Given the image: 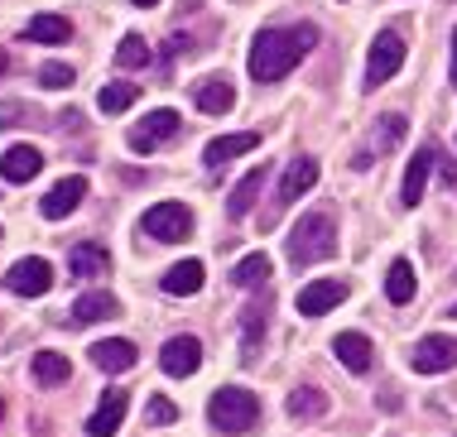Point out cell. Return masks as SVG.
Segmentation results:
<instances>
[{"label": "cell", "mask_w": 457, "mask_h": 437, "mask_svg": "<svg viewBox=\"0 0 457 437\" xmlns=\"http://www.w3.org/2000/svg\"><path fill=\"white\" fill-rule=\"evenodd\" d=\"M29 39L34 44H68L72 39V24L63 15H34L29 20Z\"/></svg>", "instance_id": "4316f807"}, {"label": "cell", "mask_w": 457, "mask_h": 437, "mask_svg": "<svg viewBox=\"0 0 457 437\" xmlns=\"http://www.w3.org/2000/svg\"><path fill=\"white\" fill-rule=\"evenodd\" d=\"M0 72H5V48H0Z\"/></svg>", "instance_id": "74e56055"}, {"label": "cell", "mask_w": 457, "mask_h": 437, "mask_svg": "<svg viewBox=\"0 0 457 437\" xmlns=\"http://www.w3.org/2000/svg\"><path fill=\"white\" fill-rule=\"evenodd\" d=\"M34 380H39V384H68V380H72L68 356H58V351H39V356H34Z\"/></svg>", "instance_id": "83f0119b"}, {"label": "cell", "mask_w": 457, "mask_h": 437, "mask_svg": "<svg viewBox=\"0 0 457 437\" xmlns=\"http://www.w3.org/2000/svg\"><path fill=\"white\" fill-rule=\"evenodd\" d=\"M5 289L20 293V298H39V293L54 289V269H48V260H39V255L15 260V265H10V274H5Z\"/></svg>", "instance_id": "52a82bcc"}, {"label": "cell", "mask_w": 457, "mask_h": 437, "mask_svg": "<svg viewBox=\"0 0 457 437\" xmlns=\"http://www.w3.org/2000/svg\"><path fill=\"white\" fill-rule=\"evenodd\" d=\"M39 169H44V154L34 144H10L5 149V159H0V173H5L10 183H29V178H39Z\"/></svg>", "instance_id": "2e32d148"}, {"label": "cell", "mask_w": 457, "mask_h": 437, "mask_svg": "<svg viewBox=\"0 0 457 437\" xmlns=\"http://www.w3.org/2000/svg\"><path fill=\"white\" fill-rule=\"evenodd\" d=\"M265 178H270V164H261V169H251L245 178L231 187V202H227V217L231 221H241L245 211L255 207V197H261V187H265Z\"/></svg>", "instance_id": "ac0fdd59"}, {"label": "cell", "mask_w": 457, "mask_h": 437, "mask_svg": "<svg viewBox=\"0 0 457 437\" xmlns=\"http://www.w3.org/2000/svg\"><path fill=\"white\" fill-rule=\"evenodd\" d=\"M116 62L120 68H145V62H150V44H145L140 34H126L120 48H116Z\"/></svg>", "instance_id": "4dcf8cb0"}, {"label": "cell", "mask_w": 457, "mask_h": 437, "mask_svg": "<svg viewBox=\"0 0 457 437\" xmlns=\"http://www.w3.org/2000/svg\"><path fill=\"white\" fill-rule=\"evenodd\" d=\"M130 5H140V10H150V5H159V0H130Z\"/></svg>", "instance_id": "8d00e7d4"}, {"label": "cell", "mask_w": 457, "mask_h": 437, "mask_svg": "<svg viewBox=\"0 0 457 437\" xmlns=\"http://www.w3.org/2000/svg\"><path fill=\"white\" fill-rule=\"evenodd\" d=\"M332 351H337V360H342L352 375H366V370H370V342H366L361 332H337Z\"/></svg>", "instance_id": "ffe728a7"}, {"label": "cell", "mask_w": 457, "mask_h": 437, "mask_svg": "<svg viewBox=\"0 0 457 437\" xmlns=\"http://www.w3.org/2000/svg\"><path fill=\"white\" fill-rule=\"evenodd\" d=\"M140 231H150L154 241H164V245H174V241H188V235H193V211L183 207V202H159V207H150V211H145Z\"/></svg>", "instance_id": "5b68a950"}, {"label": "cell", "mask_w": 457, "mask_h": 437, "mask_svg": "<svg viewBox=\"0 0 457 437\" xmlns=\"http://www.w3.org/2000/svg\"><path fill=\"white\" fill-rule=\"evenodd\" d=\"M438 173H443V183H448V187L457 183V159H453V154H443V149H438Z\"/></svg>", "instance_id": "e575fe53"}, {"label": "cell", "mask_w": 457, "mask_h": 437, "mask_svg": "<svg viewBox=\"0 0 457 437\" xmlns=\"http://www.w3.org/2000/svg\"><path fill=\"white\" fill-rule=\"evenodd\" d=\"M453 92H457V29H453Z\"/></svg>", "instance_id": "d590c367"}, {"label": "cell", "mask_w": 457, "mask_h": 437, "mask_svg": "<svg viewBox=\"0 0 457 437\" xmlns=\"http://www.w3.org/2000/svg\"><path fill=\"white\" fill-rule=\"evenodd\" d=\"M159 366H164V375H193L203 366V342L197 336H169L164 351H159Z\"/></svg>", "instance_id": "30bf717a"}, {"label": "cell", "mask_w": 457, "mask_h": 437, "mask_svg": "<svg viewBox=\"0 0 457 437\" xmlns=\"http://www.w3.org/2000/svg\"><path fill=\"white\" fill-rule=\"evenodd\" d=\"M135 96H140V87H135V82H106L102 92H96V106H102L106 116H120L126 106H135Z\"/></svg>", "instance_id": "f1b7e54d"}, {"label": "cell", "mask_w": 457, "mask_h": 437, "mask_svg": "<svg viewBox=\"0 0 457 437\" xmlns=\"http://www.w3.org/2000/svg\"><path fill=\"white\" fill-rule=\"evenodd\" d=\"M207 418H212L217 433L241 437V433H251L255 423H261V399H255L251 390H241V384H221V390L207 399Z\"/></svg>", "instance_id": "3957f363"}, {"label": "cell", "mask_w": 457, "mask_h": 437, "mask_svg": "<svg viewBox=\"0 0 457 437\" xmlns=\"http://www.w3.org/2000/svg\"><path fill=\"white\" fill-rule=\"evenodd\" d=\"M400 68H404V39L395 29L376 34V44H370V54H366V87H370V92L386 87Z\"/></svg>", "instance_id": "277c9868"}, {"label": "cell", "mask_w": 457, "mask_h": 437, "mask_svg": "<svg viewBox=\"0 0 457 437\" xmlns=\"http://www.w3.org/2000/svg\"><path fill=\"white\" fill-rule=\"evenodd\" d=\"M116 312H120V303L111 293H82L78 303H72V322L87 327V322H106V317H116Z\"/></svg>", "instance_id": "cb8c5ba5"}, {"label": "cell", "mask_w": 457, "mask_h": 437, "mask_svg": "<svg viewBox=\"0 0 457 437\" xmlns=\"http://www.w3.org/2000/svg\"><path fill=\"white\" fill-rule=\"evenodd\" d=\"M318 183V159H308L299 154L289 169H284V178H279V193H275V207H289L299 193H308V187Z\"/></svg>", "instance_id": "5bb4252c"}, {"label": "cell", "mask_w": 457, "mask_h": 437, "mask_svg": "<svg viewBox=\"0 0 457 437\" xmlns=\"http://www.w3.org/2000/svg\"><path fill=\"white\" fill-rule=\"evenodd\" d=\"M145 418H150V423H154V428H169V423H179V408H174V404H169V399H164V394H154V399H150V404H145Z\"/></svg>", "instance_id": "1f68e13d"}, {"label": "cell", "mask_w": 457, "mask_h": 437, "mask_svg": "<svg viewBox=\"0 0 457 437\" xmlns=\"http://www.w3.org/2000/svg\"><path fill=\"white\" fill-rule=\"evenodd\" d=\"M0 414H5V404H0Z\"/></svg>", "instance_id": "ab89813d"}, {"label": "cell", "mask_w": 457, "mask_h": 437, "mask_svg": "<svg viewBox=\"0 0 457 437\" xmlns=\"http://www.w3.org/2000/svg\"><path fill=\"white\" fill-rule=\"evenodd\" d=\"M111 269V255L102 245H72L68 255V274H78V279H96V274Z\"/></svg>", "instance_id": "7402d4cb"}, {"label": "cell", "mask_w": 457, "mask_h": 437, "mask_svg": "<svg viewBox=\"0 0 457 437\" xmlns=\"http://www.w3.org/2000/svg\"><path fill=\"white\" fill-rule=\"evenodd\" d=\"M410 366H414L419 375H443V370H453V366H457V342H453V336H443V332H428L424 342L414 346Z\"/></svg>", "instance_id": "ba28073f"}, {"label": "cell", "mask_w": 457, "mask_h": 437, "mask_svg": "<svg viewBox=\"0 0 457 437\" xmlns=\"http://www.w3.org/2000/svg\"><path fill=\"white\" fill-rule=\"evenodd\" d=\"M284 255H289L294 269L323 265V260L337 255V221H332V211H308V217H299V227L284 241Z\"/></svg>", "instance_id": "7a4b0ae2"}, {"label": "cell", "mask_w": 457, "mask_h": 437, "mask_svg": "<svg viewBox=\"0 0 457 437\" xmlns=\"http://www.w3.org/2000/svg\"><path fill=\"white\" fill-rule=\"evenodd\" d=\"M347 298V284L342 279H318V284H308V289H299V312L303 317H323V312H332Z\"/></svg>", "instance_id": "8fae6325"}, {"label": "cell", "mask_w": 457, "mask_h": 437, "mask_svg": "<svg viewBox=\"0 0 457 437\" xmlns=\"http://www.w3.org/2000/svg\"><path fill=\"white\" fill-rule=\"evenodd\" d=\"M289 418H299V423H308V418H323L328 414V394L323 390H313V384H299V390L289 394Z\"/></svg>", "instance_id": "d4e9b609"}, {"label": "cell", "mask_w": 457, "mask_h": 437, "mask_svg": "<svg viewBox=\"0 0 457 437\" xmlns=\"http://www.w3.org/2000/svg\"><path fill=\"white\" fill-rule=\"evenodd\" d=\"M448 312H453V317H457V303H453V308H448Z\"/></svg>", "instance_id": "f35d334b"}, {"label": "cell", "mask_w": 457, "mask_h": 437, "mask_svg": "<svg viewBox=\"0 0 457 437\" xmlns=\"http://www.w3.org/2000/svg\"><path fill=\"white\" fill-rule=\"evenodd\" d=\"M404 140V116H380V135H370V144L356 154V169H370V159H380V154H390L395 144Z\"/></svg>", "instance_id": "e0dca14e"}, {"label": "cell", "mask_w": 457, "mask_h": 437, "mask_svg": "<svg viewBox=\"0 0 457 437\" xmlns=\"http://www.w3.org/2000/svg\"><path fill=\"white\" fill-rule=\"evenodd\" d=\"M179 111H169V106H159V111H150V116H145L140 125H135V130L126 135V144L135 149V154H150V149H159L164 140H174L179 135Z\"/></svg>", "instance_id": "8992f818"}, {"label": "cell", "mask_w": 457, "mask_h": 437, "mask_svg": "<svg viewBox=\"0 0 457 437\" xmlns=\"http://www.w3.org/2000/svg\"><path fill=\"white\" fill-rule=\"evenodd\" d=\"M203 260H183V265H174L164 274V293H174V298H188V293H197L203 289Z\"/></svg>", "instance_id": "44dd1931"}, {"label": "cell", "mask_w": 457, "mask_h": 437, "mask_svg": "<svg viewBox=\"0 0 457 437\" xmlns=\"http://www.w3.org/2000/svg\"><path fill=\"white\" fill-rule=\"evenodd\" d=\"M231 279L241 284V289H265V279H270V260L265 255H245L237 269H231Z\"/></svg>", "instance_id": "f546056e"}, {"label": "cell", "mask_w": 457, "mask_h": 437, "mask_svg": "<svg viewBox=\"0 0 457 437\" xmlns=\"http://www.w3.org/2000/svg\"><path fill=\"white\" fill-rule=\"evenodd\" d=\"M434 164H438V144H424L410 159V169H404V193H400L404 207H419V197H424V183H428V173H434Z\"/></svg>", "instance_id": "9a60e30c"}, {"label": "cell", "mask_w": 457, "mask_h": 437, "mask_svg": "<svg viewBox=\"0 0 457 437\" xmlns=\"http://www.w3.org/2000/svg\"><path fill=\"white\" fill-rule=\"evenodd\" d=\"M255 144H261V135H255V130L217 135V140H207V149H203V164H207V169H221V164H231L237 154H251Z\"/></svg>", "instance_id": "4fadbf2b"}, {"label": "cell", "mask_w": 457, "mask_h": 437, "mask_svg": "<svg viewBox=\"0 0 457 437\" xmlns=\"http://www.w3.org/2000/svg\"><path fill=\"white\" fill-rule=\"evenodd\" d=\"M386 298L390 303H410L414 298V265L410 260H395V265L386 269Z\"/></svg>", "instance_id": "484cf974"}, {"label": "cell", "mask_w": 457, "mask_h": 437, "mask_svg": "<svg viewBox=\"0 0 457 437\" xmlns=\"http://www.w3.org/2000/svg\"><path fill=\"white\" fill-rule=\"evenodd\" d=\"M197 106L207 111V116H227L231 106H237V87H231L227 78H212L197 87Z\"/></svg>", "instance_id": "603a6c76"}, {"label": "cell", "mask_w": 457, "mask_h": 437, "mask_svg": "<svg viewBox=\"0 0 457 437\" xmlns=\"http://www.w3.org/2000/svg\"><path fill=\"white\" fill-rule=\"evenodd\" d=\"M120 418H126V394L111 390V394L102 399V404H96V414L87 418V433H92V437H116Z\"/></svg>", "instance_id": "d6986e66"}, {"label": "cell", "mask_w": 457, "mask_h": 437, "mask_svg": "<svg viewBox=\"0 0 457 437\" xmlns=\"http://www.w3.org/2000/svg\"><path fill=\"white\" fill-rule=\"evenodd\" d=\"M39 82L48 87V92H63V87H72V68H68V62H44Z\"/></svg>", "instance_id": "d6a6232c"}, {"label": "cell", "mask_w": 457, "mask_h": 437, "mask_svg": "<svg viewBox=\"0 0 457 437\" xmlns=\"http://www.w3.org/2000/svg\"><path fill=\"white\" fill-rule=\"evenodd\" d=\"M135 360H140V346L126 342V336H111V342H96V346H92V366H96V370H106V375L130 370Z\"/></svg>", "instance_id": "7c38bea8"}, {"label": "cell", "mask_w": 457, "mask_h": 437, "mask_svg": "<svg viewBox=\"0 0 457 437\" xmlns=\"http://www.w3.org/2000/svg\"><path fill=\"white\" fill-rule=\"evenodd\" d=\"M82 193H87V178L82 173H72V178H63V183H54L44 193V202H39V211L48 221H63L68 211H78V202H82Z\"/></svg>", "instance_id": "9c48e42d"}, {"label": "cell", "mask_w": 457, "mask_h": 437, "mask_svg": "<svg viewBox=\"0 0 457 437\" xmlns=\"http://www.w3.org/2000/svg\"><path fill=\"white\" fill-rule=\"evenodd\" d=\"M261 336H265V308L255 303L251 312H245V356H251L255 346H261Z\"/></svg>", "instance_id": "836d02e7"}, {"label": "cell", "mask_w": 457, "mask_h": 437, "mask_svg": "<svg viewBox=\"0 0 457 437\" xmlns=\"http://www.w3.org/2000/svg\"><path fill=\"white\" fill-rule=\"evenodd\" d=\"M318 48V24H279V29H261L251 44V68L255 82H279L289 78V68H299V58H308Z\"/></svg>", "instance_id": "6da1fadb"}]
</instances>
